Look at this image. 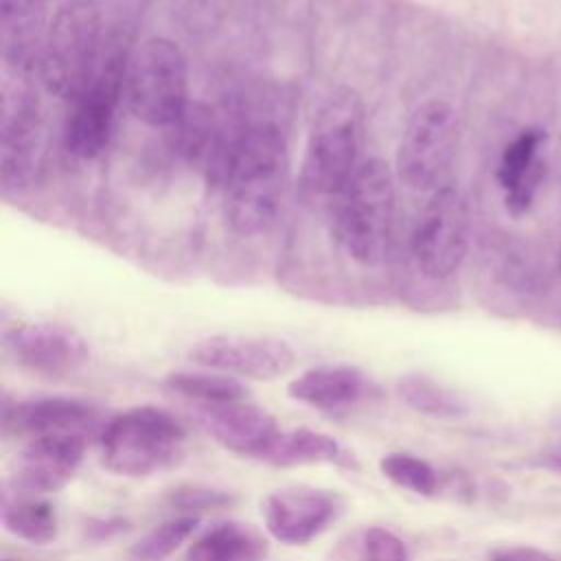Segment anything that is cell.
Returning a JSON list of instances; mask_svg holds the SVG:
<instances>
[{"mask_svg":"<svg viewBox=\"0 0 561 561\" xmlns=\"http://www.w3.org/2000/svg\"><path fill=\"white\" fill-rule=\"evenodd\" d=\"M219 182L230 228L243 237L265 232L276 221L289 184L283 134L263 123L232 138Z\"/></svg>","mask_w":561,"mask_h":561,"instance_id":"1","label":"cell"},{"mask_svg":"<svg viewBox=\"0 0 561 561\" xmlns=\"http://www.w3.org/2000/svg\"><path fill=\"white\" fill-rule=\"evenodd\" d=\"M366 138L359 92L340 85L316 110L300 167V191L309 199H331L357 171Z\"/></svg>","mask_w":561,"mask_h":561,"instance_id":"2","label":"cell"},{"mask_svg":"<svg viewBox=\"0 0 561 561\" xmlns=\"http://www.w3.org/2000/svg\"><path fill=\"white\" fill-rule=\"evenodd\" d=\"M331 230L351 259L362 265L386 261L394 232V178L379 158L364 160L329 199Z\"/></svg>","mask_w":561,"mask_h":561,"instance_id":"3","label":"cell"},{"mask_svg":"<svg viewBox=\"0 0 561 561\" xmlns=\"http://www.w3.org/2000/svg\"><path fill=\"white\" fill-rule=\"evenodd\" d=\"M184 425L156 405L129 408L107 419L99 434L103 465L134 478L175 467L184 458Z\"/></svg>","mask_w":561,"mask_h":561,"instance_id":"4","label":"cell"},{"mask_svg":"<svg viewBox=\"0 0 561 561\" xmlns=\"http://www.w3.org/2000/svg\"><path fill=\"white\" fill-rule=\"evenodd\" d=\"M103 55L101 11L94 0H68L50 20L39 59L44 88L72 101L92 79Z\"/></svg>","mask_w":561,"mask_h":561,"instance_id":"5","label":"cell"},{"mask_svg":"<svg viewBox=\"0 0 561 561\" xmlns=\"http://www.w3.org/2000/svg\"><path fill=\"white\" fill-rule=\"evenodd\" d=\"M125 94L134 116L151 127H173L188 110V64L167 37L145 39L131 55Z\"/></svg>","mask_w":561,"mask_h":561,"instance_id":"6","label":"cell"},{"mask_svg":"<svg viewBox=\"0 0 561 561\" xmlns=\"http://www.w3.org/2000/svg\"><path fill=\"white\" fill-rule=\"evenodd\" d=\"M458 149V118L443 99H427L410 114L399 149L397 178L414 191L445 186Z\"/></svg>","mask_w":561,"mask_h":561,"instance_id":"7","label":"cell"},{"mask_svg":"<svg viewBox=\"0 0 561 561\" xmlns=\"http://www.w3.org/2000/svg\"><path fill=\"white\" fill-rule=\"evenodd\" d=\"M129 57L123 55L118 44L103 46L101 61L88 85L72 99L66 125V149L77 158L99 156L112 134L116 103L125 83Z\"/></svg>","mask_w":561,"mask_h":561,"instance_id":"8","label":"cell"},{"mask_svg":"<svg viewBox=\"0 0 561 561\" xmlns=\"http://www.w3.org/2000/svg\"><path fill=\"white\" fill-rule=\"evenodd\" d=\"M469 204L456 186L436 188L425 202L412 230V256L430 278H449L469 248Z\"/></svg>","mask_w":561,"mask_h":561,"instance_id":"9","label":"cell"},{"mask_svg":"<svg viewBox=\"0 0 561 561\" xmlns=\"http://www.w3.org/2000/svg\"><path fill=\"white\" fill-rule=\"evenodd\" d=\"M188 357L204 368L263 381L285 375L296 362L294 348L278 337L226 333L199 340L188 351Z\"/></svg>","mask_w":561,"mask_h":561,"instance_id":"10","label":"cell"},{"mask_svg":"<svg viewBox=\"0 0 561 561\" xmlns=\"http://www.w3.org/2000/svg\"><path fill=\"white\" fill-rule=\"evenodd\" d=\"M2 342L22 366L50 377L77 373L90 359L88 342L75 329L55 322L13 324Z\"/></svg>","mask_w":561,"mask_h":561,"instance_id":"11","label":"cell"},{"mask_svg":"<svg viewBox=\"0 0 561 561\" xmlns=\"http://www.w3.org/2000/svg\"><path fill=\"white\" fill-rule=\"evenodd\" d=\"M105 423L103 412L94 403L72 397L4 401L2 405V427L13 436L39 438L50 434H79L99 438Z\"/></svg>","mask_w":561,"mask_h":561,"instance_id":"12","label":"cell"},{"mask_svg":"<svg viewBox=\"0 0 561 561\" xmlns=\"http://www.w3.org/2000/svg\"><path fill=\"white\" fill-rule=\"evenodd\" d=\"M340 513V497L322 489H283L265 500V528L287 546H305Z\"/></svg>","mask_w":561,"mask_h":561,"instance_id":"13","label":"cell"},{"mask_svg":"<svg viewBox=\"0 0 561 561\" xmlns=\"http://www.w3.org/2000/svg\"><path fill=\"white\" fill-rule=\"evenodd\" d=\"M88 440L90 438L79 434L31 438L22 449L18 467L11 476L13 489L26 495L55 493L64 489L81 465Z\"/></svg>","mask_w":561,"mask_h":561,"instance_id":"14","label":"cell"},{"mask_svg":"<svg viewBox=\"0 0 561 561\" xmlns=\"http://www.w3.org/2000/svg\"><path fill=\"white\" fill-rule=\"evenodd\" d=\"M39 112L28 92L18 90L2 105L0 173L4 191L22 188L35 169L39 149Z\"/></svg>","mask_w":561,"mask_h":561,"instance_id":"15","label":"cell"},{"mask_svg":"<svg viewBox=\"0 0 561 561\" xmlns=\"http://www.w3.org/2000/svg\"><path fill=\"white\" fill-rule=\"evenodd\" d=\"M195 416L221 447L256 460L280 432L267 410L248 401L199 405Z\"/></svg>","mask_w":561,"mask_h":561,"instance_id":"16","label":"cell"},{"mask_svg":"<svg viewBox=\"0 0 561 561\" xmlns=\"http://www.w3.org/2000/svg\"><path fill=\"white\" fill-rule=\"evenodd\" d=\"M50 22L46 0H0V55L15 72L39 66Z\"/></svg>","mask_w":561,"mask_h":561,"instance_id":"17","label":"cell"},{"mask_svg":"<svg viewBox=\"0 0 561 561\" xmlns=\"http://www.w3.org/2000/svg\"><path fill=\"white\" fill-rule=\"evenodd\" d=\"M546 131L539 127L522 129L502 151L497 162V184L504 191V206L511 215H524L535 202L537 188L543 180L541 145Z\"/></svg>","mask_w":561,"mask_h":561,"instance_id":"18","label":"cell"},{"mask_svg":"<svg viewBox=\"0 0 561 561\" xmlns=\"http://www.w3.org/2000/svg\"><path fill=\"white\" fill-rule=\"evenodd\" d=\"M370 390L366 375L357 366L329 364L316 366L298 375L287 394L327 414H344L357 405Z\"/></svg>","mask_w":561,"mask_h":561,"instance_id":"19","label":"cell"},{"mask_svg":"<svg viewBox=\"0 0 561 561\" xmlns=\"http://www.w3.org/2000/svg\"><path fill=\"white\" fill-rule=\"evenodd\" d=\"M270 552L265 537L248 524L221 522L195 539L184 561H263Z\"/></svg>","mask_w":561,"mask_h":561,"instance_id":"20","label":"cell"},{"mask_svg":"<svg viewBox=\"0 0 561 561\" xmlns=\"http://www.w3.org/2000/svg\"><path fill=\"white\" fill-rule=\"evenodd\" d=\"M342 458H344L342 445L333 436L324 432L307 430V427L278 432L259 456L261 462H267L274 467L340 462Z\"/></svg>","mask_w":561,"mask_h":561,"instance_id":"21","label":"cell"},{"mask_svg":"<svg viewBox=\"0 0 561 561\" xmlns=\"http://www.w3.org/2000/svg\"><path fill=\"white\" fill-rule=\"evenodd\" d=\"M394 390L408 408L432 419H462L469 414L467 399L427 375H403Z\"/></svg>","mask_w":561,"mask_h":561,"instance_id":"22","label":"cell"},{"mask_svg":"<svg viewBox=\"0 0 561 561\" xmlns=\"http://www.w3.org/2000/svg\"><path fill=\"white\" fill-rule=\"evenodd\" d=\"M2 526L18 539L35 546H46L57 539V513L55 506L37 497L2 500Z\"/></svg>","mask_w":561,"mask_h":561,"instance_id":"23","label":"cell"},{"mask_svg":"<svg viewBox=\"0 0 561 561\" xmlns=\"http://www.w3.org/2000/svg\"><path fill=\"white\" fill-rule=\"evenodd\" d=\"M167 386L178 394L197 401L199 405L245 401L248 388L230 377L228 373H204V370H175L167 375Z\"/></svg>","mask_w":561,"mask_h":561,"instance_id":"24","label":"cell"},{"mask_svg":"<svg viewBox=\"0 0 561 561\" xmlns=\"http://www.w3.org/2000/svg\"><path fill=\"white\" fill-rule=\"evenodd\" d=\"M199 517L197 515H184L169 522H162L160 526L151 528L145 537H140L131 550V561H164L171 557L197 528Z\"/></svg>","mask_w":561,"mask_h":561,"instance_id":"25","label":"cell"},{"mask_svg":"<svg viewBox=\"0 0 561 561\" xmlns=\"http://www.w3.org/2000/svg\"><path fill=\"white\" fill-rule=\"evenodd\" d=\"M379 471L397 486L401 489H408L416 495H434L436 489H438V473L436 469L414 456V454H405V451H392V454H386L381 460H379Z\"/></svg>","mask_w":561,"mask_h":561,"instance_id":"26","label":"cell"},{"mask_svg":"<svg viewBox=\"0 0 561 561\" xmlns=\"http://www.w3.org/2000/svg\"><path fill=\"white\" fill-rule=\"evenodd\" d=\"M167 502L182 513H202L228 508L237 502V495L232 491L208 484H180L169 491Z\"/></svg>","mask_w":561,"mask_h":561,"instance_id":"27","label":"cell"},{"mask_svg":"<svg viewBox=\"0 0 561 561\" xmlns=\"http://www.w3.org/2000/svg\"><path fill=\"white\" fill-rule=\"evenodd\" d=\"M362 561H410V552L392 530L373 526L362 535Z\"/></svg>","mask_w":561,"mask_h":561,"instance_id":"28","label":"cell"},{"mask_svg":"<svg viewBox=\"0 0 561 561\" xmlns=\"http://www.w3.org/2000/svg\"><path fill=\"white\" fill-rule=\"evenodd\" d=\"M131 528V522L123 515H107V517H92L85 522L83 533L90 541H110Z\"/></svg>","mask_w":561,"mask_h":561,"instance_id":"29","label":"cell"},{"mask_svg":"<svg viewBox=\"0 0 561 561\" xmlns=\"http://www.w3.org/2000/svg\"><path fill=\"white\" fill-rule=\"evenodd\" d=\"M489 561H557L541 548L533 546H504L491 552Z\"/></svg>","mask_w":561,"mask_h":561,"instance_id":"30","label":"cell"},{"mask_svg":"<svg viewBox=\"0 0 561 561\" xmlns=\"http://www.w3.org/2000/svg\"><path fill=\"white\" fill-rule=\"evenodd\" d=\"M537 465H541V467H546V469L561 471V445H557V447L548 449L546 454H541L539 460H537Z\"/></svg>","mask_w":561,"mask_h":561,"instance_id":"31","label":"cell"},{"mask_svg":"<svg viewBox=\"0 0 561 561\" xmlns=\"http://www.w3.org/2000/svg\"><path fill=\"white\" fill-rule=\"evenodd\" d=\"M559 272H561V248H559Z\"/></svg>","mask_w":561,"mask_h":561,"instance_id":"32","label":"cell"},{"mask_svg":"<svg viewBox=\"0 0 561 561\" xmlns=\"http://www.w3.org/2000/svg\"><path fill=\"white\" fill-rule=\"evenodd\" d=\"M7 561H9V559H7Z\"/></svg>","mask_w":561,"mask_h":561,"instance_id":"33","label":"cell"}]
</instances>
